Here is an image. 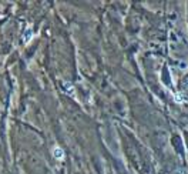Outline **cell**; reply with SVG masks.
I'll use <instances>...</instances> for the list:
<instances>
[{
	"instance_id": "6da1fadb",
	"label": "cell",
	"mask_w": 188,
	"mask_h": 174,
	"mask_svg": "<svg viewBox=\"0 0 188 174\" xmlns=\"http://www.w3.org/2000/svg\"><path fill=\"white\" fill-rule=\"evenodd\" d=\"M53 156H54L57 160H63V158H64V153H63V150H61L60 147H54V148H53Z\"/></svg>"
}]
</instances>
